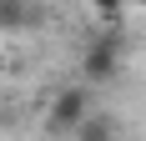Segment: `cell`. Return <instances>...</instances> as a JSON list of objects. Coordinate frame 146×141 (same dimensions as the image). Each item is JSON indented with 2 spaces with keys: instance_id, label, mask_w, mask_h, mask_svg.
<instances>
[{
  "instance_id": "1",
  "label": "cell",
  "mask_w": 146,
  "mask_h": 141,
  "mask_svg": "<svg viewBox=\"0 0 146 141\" xmlns=\"http://www.w3.org/2000/svg\"><path fill=\"white\" fill-rule=\"evenodd\" d=\"M126 66V35L121 30H101L86 41V56H81V70H86L91 86H111Z\"/></svg>"
},
{
  "instance_id": "2",
  "label": "cell",
  "mask_w": 146,
  "mask_h": 141,
  "mask_svg": "<svg viewBox=\"0 0 146 141\" xmlns=\"http://www.w3.org/2000/svg\"><path fill=\"white\" fill-rule=\"evenodd\" d=\"M86 111H91V91L86 86H66V91H56L50 111H45V131H50V136H71V131L86 121Z\"/></svg>"
},
{
  "instance_id": "3",
  "label": "cell",
  "mask_w": 146,
  "mask_h": 141,
  "mask_svg": "<svg viewBox=\"0 0 146 141\" xmlns=\"http://www.w3.org/2000/svg\"><path fill=\"white\" fill-rule=\"evenodd\" d=\"M116 131H121V126H116V116L91 106V111H86V121H81L71 136H76V141H116Z\"/></svg>"
},
{
  "instance_id": "4",
  "label": "cell",
  "mask_w": 146,
  "mask_h": 141,
  "mask_svg": "<svg viewBox=\"0 0 146 141\" xmlns=\"http://www.w3.org/2000/svg\"><path fill=\"white\" fill-rule=\"evenodd\" d=\"M40 20V10L30 0H0V30H30Z\"/></svg>"
},
{
  "instance_id": "5",
  "label": "cell",
  "mask_w": 146,
  "mask_h": 141,
  "mask_svg": "<svg viewBox=\"0 0 146 141\" xmlns=\"http://www.w3.org/2000/svg\"><path fill=\"white\" fill-rule=\"evenodd\" d=\"M86 5L101 15V20H121V10H126V0H86Z\"/></svg>"
},
{
  "instance_id": "6",
  "label": "cell",
  "mask_w": 146,
  "mask_h": 141,
  "mask_svg": "<svg viewBox=\"0 0 146 141\" xmlns=\"http://www.w3.org/2000/svg\"><path fill=\"white\" fill-rule=\"evenodd\" d=\"M141 5H146V0H141Z\"/></svg>"
}]
</instances>
